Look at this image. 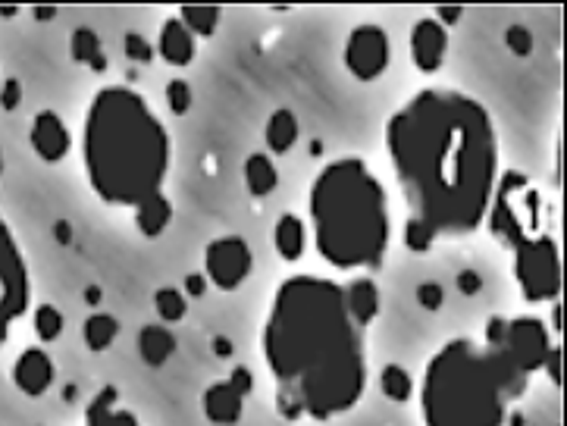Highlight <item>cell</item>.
Masks as SVG:
<instances>
[{"label": "cell", "instance_id": "1", "mask_svg": "<svg viewBox=\"0 0 567 426\" xmlns=\"http://www.w3.org/2000/svg\"><path fill=\"white\" fill-rule=\"evenodd\" d=\"M386 145L411 217L433 235H467L486 220L499 141L480 101L461 91H420L389 120Z\"/></svg>", "mask_w": 567, "mask_h": 426}, {"label": "cell", "instance_id": "2", "mask_svg": "<svg viewBox=\"0 0 567 426\" xmlns=\"http://www.w3.org/2000/svg\"><path fill=\"white\" fill-rule=\"evenodd\" d=\"M264 358L286 420H333L358 405L367 386L364 329L348 314L345 289L320 276L279 286L264 323Z\"/></svg>", "mask_w": 567, "mask_h": 426}, {"label": "cell", "instance_id": "3", "mask_svg": "<svg viewBox=\"0 0 567 426\" xmlns=\"http://www.w3.org/2000/svg\"><path fill=\"white\" fill-rule=\"evenodd\" d=\"M82 157L94 195L116 207H138L163 192L170 135L138 91L110 85L91 98Z\"/></svg>", "mask_w": 567, "mask_h": 426}, {"label": "cell", "instance_id": "4", "mask_svg": "<svg viewBox=\"0 0 567 426\" xmlns=\"http://www.w3.org/2000/svg\"><path fill=\"white\" fill-rule=\"evenodd\" d=\"M530 373L502 345L455 339L442 345L423 376L420 405L427 426H502Z\"/></svg>", "mask_w": 567, "mask_h": 426}, {"label": "cell", "instance_id": "5", "mask_svg": "<svg viewBox=\"0 0 567 426\" xmlns=\"http://www.w3.org/2000/svg\"><path fill=\"white\" fill-rule=\"evenodd\" d=\"M314 239L336 270H373L389 248V207L380 179L358 157L329 163L311 188Z\"/></svg>", "mask_w": 567, "mask_h": 426}, {"label": "cell", "instance_id": "6", "mask_svg": "<svg viewBox=\"0 0 567 426\" xmlns=\"http://www.w3.org/2000/svg\"><path fill=\"white\" fill-rule=\"evenodd\" d=\"M495 204H489V220L495 239L517 248L521 242L533 239L539 229V195L521 173H505L499 192L492 195Z\"/></svg>", "mask_w": 567, "mask_h": 426}, {"label": "cell", "instance_id": "7", "mask_svg": "<svg viewBox=\"0 0 567 426\" xmlns=\"http://www.w3.org/2000/svg\"><path fill=\"white\" fill-rule=\"evenodd\" d=\"M514 276L530 304L555 301L561 292V254L549 235H533L514 248Z\"/></svg>", "mask_w": 567, "mask_h": 426}, {"label": "cell", "instance_id": "8", "mask_svg": "<svg viewBox=\"0 0 567 426\" xmlns=\"http://www.w3.org/2000/svg\"><path fill=\"white\" fill-rule=\"evenodd\" d=\"M29 267L7 220L0 217V345L10 339L13 323L29 311Z\"/></svg>", "mask_w": 567, "mask_h": 426}, {"label": "cell", "instance_id": "9", "mask_svg": "<svg viewBox=\"0 0 567 426\" xmlns=\"http://www.w3.org/2000/svg\"><path fill=\"white\" fill-rule=\"evenodd\" d=\"M254 257L245 239L239 235H223L214 239L204 251V276L223 292H235L251 276Z\"/></svg>", "mask_w": 567, "mask_h": 426}, {"label": "cell", "instance_id": "10", "mask_svg": "<svg viewBox=\"0 0 567 426\" xmlns=\"http://www.w3.org/2000/svg\"><path fill=\"white\" fill-rule=\"evenodd\" d=\"M345 66L361 82L380 79L389 66V35L380 26H358L345 41Z\"/></svg>", "mask_w": 567, "mask_h": 426}, {"label": "cell", "instance_id": "11", "mask_svg": "<svg viewBox=\"0 0 567 426\" xmlns=\"http://www.w3.org/2000/svg\"><path fill=\"white\" fill-rule=\"evenodd\" d=\"M511 358L521 364L527 373H536L549 358V329L536 317H517V320H505V333L499 342Z\"/></svg>", "mask_w": 567, "mask_h": 426}, {"label": "cell", "instance_id": "12", "mask_svg": "<svg viewBox=\"0 0 567 426\" xmlns=\"http://www.w3.org/2000/svg\"><path fill=\"white\" fill-rule=\"evenodd\" d=\"M57 367L51 361V354L41 348H26L13 364V383L22 395L38 398L54 386Z\"/></svg>", "mask_w": 567, "mask_h": 426}, {"label": "cell", "instance_id": "13", "mask_svg": "<svg viewBox=\"0 0 567 426\" xmlns=\"http://www.w3.org/2000/svg\"><path fill=\"white\" fill-rule=\"evenodd\" d=\"M29 141L32 148L41 160L47 163H60L69 148H73V138H69V129L66 123L54 110H41L35 120H32V132H29Z\"/></svg>", "mask_w": 567, "mask_h": 426}, {"label": "cell", "instance_id": "14", "mask_svg": "<svg viewBox=\"0 0 567 426\" xmlns=\"http://www.w3.org/2000/svg\"><path fill=\"white\" fill-rule=\"evenodd\" d=\"M448 51V32L439 26L433 16L417 19L411 32V57L420 73H436Z\"/></svg>", "mask_w": 567, "mask_h": 426}, {"label": "cell", "instance_id": "15", "mask_svg": "<svg viewBox=\"0 0 567 426\" xmlns=\"http://www.w3.org/2000/svg\"><path fill=\"white\" fill-rule=\"evenodd\" d=\"M204 414L214 426H235L242 420V411H245V398L235 392L229 383H214L207 386L204 392Z\"/></svg>", "mask_w": 567, "mask_h": 426}, {"label": "cell", "instance_id": "16", "mask_svg": "<svg viewBox=\"0 0 567 426\" xmlns=\"http://www.w3.org/2000/svg\"><path fill=\"white\" fill-rule=\"evenodd\" d=\"M154 51L170 66H188L195 60V35L188 32L179 19H167V22H163V29H160V38H157Z\"/></svg>", "mask_w": 567, "mask_h": 426}, {"label": "cell", "instance_id": "17", "mask_svg": "<svg viewBox=\"0 0 567 426\" xmlns=\"http://www.w3.org/2000/svg\"><path fill=\"white\" fill-rule=\"evenodd\" d=\"M345 304L348 314L354 317L361 329L373 323V317L380 314V289H376L373 279H354L345 289Z\"/></svg>", "mask_w": 567, "mask_h": 426}, {"label": "cell", "instance_id": "18", "mask_svg": "<svg viewBox=\"0 0 567 426\" xmlns=\"http://www.w3.org/2000/svg\"><path fill=\"white\" fill-rule=\"evenodd\" d=\"M170 223H173V204L163 192L151 195L148 201H141L135 207V226L141 229V235H148V239L163 235V229H167Z\"/></svg>", "mask_w": 567, "mask_h": 426}, {"label": "cell", "instance_id": "19", "mask_svg": "<svg viewBox=\"0 0 567 426\" xmlns=\"http://www.w3.org/2000/svg\"><path fill=\"white\" fill-rule=\"evenodd\" d=\"M138 354L151 367H163L176 354V336L167 326H145L138 333Z\"/></svg>", "mask_w": 567, "mask_h": 426}, {"label": "cell", "instance_id": "20", "mask_svg": "<svg viewBox=\"0 0 567 426\" xmlns=\"http://www.w3.org/2000/svg\"><path fill=\"white\" fill-rule=\"evenodd\" d=\"M113 405H116V389H104L101 395H94V401L85 411V426H138V417L132 411Z\"/></svg>", "mask_w": 567, "mask_h": 426}, {"label": "cell", "instance_id": "21", "mask_svg": "<svg viewBox=\"0 0 567 426\" xmlns=\"http://www.w3.org/2000/svg\"><path fill=\"white\" fill-rule=\"evenodd\" d=\"M273 245L282 254V260H298L307 248V229L304 223L295 217V213H286L279 217L276 229H273Z\"/></svg>", "mask_w": 567, "mask_h": 426}, {"label": "cell", "instance_id": "22", "mask_svg": "<svg viewBox=\"0 0 567 426\" xmlns=\"http://www.w3.org/2000/svg\"><path fill=\"white\" fill-rule=\"evenodd\" d=\"M245 185L254 198H267L270 192H276V185H279L276 163L267 154H251L245 160Z\"/></svg>", "mask_w": 567, "mask_h": 426}, {"label": "cell", "instance_id": "23", "mask_svg": "<svg viewBox=\"0 0 567 426\" xmlns=\"http://www.w3.org/2000/svg\"><path fill=\"white\" fill-rule=\"evenodd\" d=\"M69 54H73L76 63H85L88 69H94V73H104V69H107L101 38H98V32L88 29V26L73 32V38H69Z\"/></svg>", "mask_w": 567, "mask_h": 426}, {"label": "cell", "instance_id": "24", "mask_svg": "<svg viewBox=\"0 0 567 426\" xmlns=\"http://www.w3.org/2000/svg\"><path fill=\"white\" fill-rule=\"evenodd\" d=\"M298 141V120L292 110H276L267 120V148L273 154H289Z\"/></svg>", "mask_w": 567, "mask_h": 426}, {"label": "cell", "instance_id": "25", "mask_svg": "<svg viewBox=\"0 0 567 426\" xmlns=\"http://www.w3.org/2000/svg\"><path fill=\"white\" fill-rule=\"evenodd\" d=\"M82 336H85L88 351L101 354L116 342V336H120V323H116V317H110V314H91L82 326Z\"/></svg>", "mask_w": 567, "mask_h": 426}, {"label": "cell", "instance_id": "26", "mask_svg": "<svg viewBox=\"0 0 567 426\" xmlns=\"http://www.w3.org/2000/svg\"><path fill=\"white\" fill-rule=\"evenodd\" d=\"M380 389L389 401H398V405H405V401L414 395V380L405 367L398 364H386L383 373H380Z\"/></svg>", "mask_w": 567, "mask_h": 426}, {"label": "cell", "instance_id": "27", "mask_svg": "<svg viewBox=\"0 0 567 426\" xmlns=\"http://www.w3.org/2000/svg\"><path fill=\"white\" fill-rule=\"evenodd\" d=\"M220 10L217 7H182L179 10V22L182 26L192 32V35H201V38H210L217 32V26H220Z\"/></svg>", "mask_w": 567, "mask_h": 426}, {"label": "cell", "instance_id": "28", "mask_svg": "<svg viewBox=\"0 0 567 426\" xmlns=\"http://www.w3.org/2000/svg\"><path fill=\"white\" fill-rule=\"evenodd\" d=\"M154 307H157V314L163 323H179L188 311V304H185V295L179 289H157L154 295Z\"/></svg>", "mask_w": 567, "mask_h": 426}, {"label": "cell", "instance_id": "29", "mask_svg": "<svg viewBox=\"0 0 567 426\" xmlns=\"http://www.w3.org/2000/svg\"><path fill=\"white\" fill-rule=\"evenodd\" d=\"M32 323H35V333H38L41 342H54V339H60V333H63V314L57 311L54 304L35 307Z\"/></svg>", "mask_w": 567, "mask_h": 426}, {"label": "cell", "instance_id": "30", "mask_svg": "<svg viewBox=\"0 0 567 426\" xmlns=\"http://www.w3.org/2000/svg\"><path fill=\"white\" fill-rule=\"evenodd\" d=\"M433 242H436V235H433V229L427 226V223H420V220H408V226H405V245L414 251V254H427L430 248H433Z\"/></svg>", "mask_w": 567, "mask_h": 426}, {"label": "cell", "instance_id": "31", "mask_svg": "<svg viewBox=\"0 0 567 426\" xmlns=\"http://www.w3.org/2000/svg\"><path fill=\"white\" fill-rule=\"evenodd\" d=\"M123 47H126V57L135 60V63H151L154 54H157L154 47H151V41L141 38V35H135V32H129V35L123 38Z\"/></svg>", "mask_w": 567, "mask_h": 426}, {"label": "cell", "instance_id": "32", "mask_svg": "<svg viewBox=\"0 0 567 426\" xmlns=\"http://www.w3.org/2000/svg\"><path fill=\"white\" fill-rule=\"evenodd\" d=\"M505 44L514 57H530L533 54V35L524 29V26H511L505 32Z\"/></svg>", "mask_w": 567, "mask_h": 426}, {"label": "cell", "instance_id": "33", "mask_svg": "<svg viewBox=\"0 0 567 426\" xmlns=\"http://www.w3.org/2000/svg\"><path fill=\"white\" fill-rule=\"evenodd\" d=\"M167 104H170V110L173 113H188V107H192V88H188L182 79H173L170 85H167Z\"/></svg>", "mask_w": 567, "mask_h": 426}, {"label": "cell", "instance_id": "34", "mask_svg": "<svg viewBox=\"0 0 567 426\" xmlns=\"http://www.w3.org/2000/svg\"><path fill=\"white\" fill-rule=\"evenodd\" d=\"M445 301V292L442 286H436V282H423V286H417V304L427 307V311H439Z\"/></svg>", "mask_w": 567, "mask_h": 426}, {"label": "cell", "instance_id": "35", "mask_svg": "<svg viewBox=\"0 0 567 426\" xmlns=\"http://www.w3.org/2000/svg\"><path fill=\"white\" fill-rule=\"evenodd\" d=\"M19 104H22V85H19V79H4V82H0V107L16 110Z\"/></svg>", "mask_w": 567, "mask_h": 426}, {"label": "cell", "instance_id": "36", "mask_svg": "<svg viewBox=\"0 0 567 426\" xmlns=\"http://www.w3.org/2000/svg\"><path fill=\"white\" fill-rule=\"evenodd\" d=\"M235 392H239L242 398L254 389V376H251V370L248 367H235L232 370V376H229V380H226Z\"/></svg>", "mask_w": 567, "mask_h": 426}, {"label": "cell", "instance_id": "37", "mask_svg": "<svg viewBox=\"0 0 567 426\" xmlns=\"http://www.w3.org/2000/svg\"><path fill=\"white\" fill-rule=\"evenodd\" d=\"M458 289H461L464 295H477V292L483 289V279H480V273H474V270H464V273H458Z\"/></svg>", "mask_w": 567, "mask_h": 426}, {"label": "cell", "instance_id": "38", "mask_svg": "<svg viewBox=\"0 0 567 426\" xmlns=\"http://www.w3.org/2000/svg\"><path fill=\"white\" fill-rule=\"evenodd\" d=\"M204 289H207V276H201V273L185 276V292L192 295V298H201V295H204Z\"/></svg>", "mask_w": 567, "mask_h": 426}, {"label": "cell", "instance_id": "39", "mask_svg": "<svg viewBox=\"0 0 567 426\" xmlns=\"http://www.w3.org/2000/svg\"><path fill=\"white\" fill-rule=\"evenodd\" d=\"M433 19L439 22L442 29H448V26H455V22L461 19V10H458V7H439Z\"/></svg>", "mask_w": 567, "mask_h": 426}, {"label": "cell", "instance_id": "40", "mask_svg": "<svg viewBox=\"0 0 567 426\" xmlns=\"http://www.w3.org/2000/svg\"><path fill=\"white\" fill-rule=\"evenodd\" d=\"M549 370V376H552V383H561V351L558 348H552L549 351V358H546V364H542Z\"/></svg>", "mask_w": 567, "mask_h": 426}, {"label": "cell", "instance_id": "41", "mask_svg": "<svg viewBox=\"0 0 567 426\" xmlns=\"http://www.w3.org/2000/svg\"><path fill=\"white\" fill-rule=\"evenodd\" d=\"M214 351H217V358H229V354H232V342L223 339V336H217V339H214Z\"/></svg>", "mask_w": 567, "mask_h": 426}, {"label": "cell", "instance_id": "42", "mask_svg": "<svg viewBox=\"0 0 567 426\" xmlns=\"http://www.w3.org/2000/svg\"><path fill=\"white\" fill-rule=\"evenodd\" d=\"M57 239H60V242H69V226H66V223H57Z\"/></svg>", "mask_w": 567, "mask_h": 426}, {"label": "cell", "instance_id": "43", "mask_svg": "<svg viewBox=\"0 0 567 426\" xmlns=\"http://www.w3.org/2000/svg\"><path fill=\"white\" fill-rule=\"evenodd\" d=\"M57 10H35V19H54Z\"/></svg>", "mask_w": 567, "mask_h": 426}, {"label": "cell", "instance_id": "44", "mask_svg": "<svg viewBox=\"0 0 567 426\" xmlns=\"http://www.w3.org/2000/svg\"><path fill=\"white\" fill-rule=\"evenodd\" d=\"M101 298V289H88V301L94 304V301H98Z\"/></svg>", "mask_w": 567, "mask_h": 426}, {"label": "cell", "instance_id": "45", "mask_svg": "<svg viewBox=\"0 0 567 426\" xmlns=\"http://www.w3.org/2000/svg\"><path fill=\"white\" fill-rule=\"evenodd\" d=\"M0 173H4V151H0Z\"/></svg>", "mask_w": 567, "mask_h": 426}]
</instances>
